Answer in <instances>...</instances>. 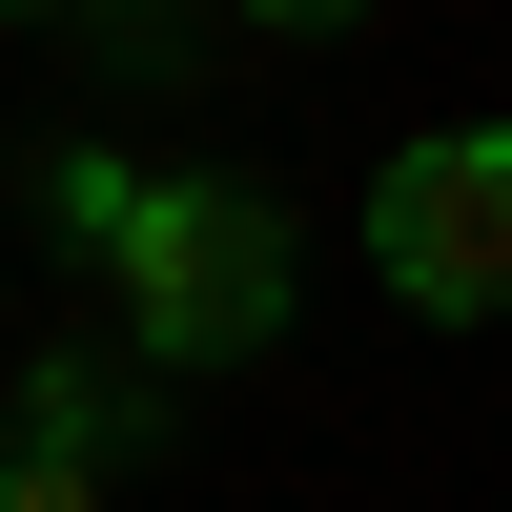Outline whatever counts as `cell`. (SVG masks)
I'll list each match as a JSON object with an SVG mask.
<instances>
[{
  "mask_svg": "<svg viewBox=\"0 0 512 512\" xmlns=\"http://www.w3.org/2000/svg\"><path fill=\"white\" fill-rule=\"evenodd\" d=\"M62 246L103 267V308H123L144 369H246V349H287V287H308V226H287L246 164L62 144Z\"/></svg>",
  "mask_w": 512,
  "mask_h": 512,
  "instance_id": "obj_1",
  "label": "cell"
},
{
  "mask_svg": "<svg viewBox=\"0 0 512 512\" xmlns=\"http://www.w3.org/2000/svg\"><path fill=\"white\" fill-rule=\"evenodd\" d=\"M226 21H246V41H349L369 0H226Z\"/></svg>",
  "mask_w": 512,
  "mask_h": 512,
  "instance_id": "obj_4",
  "label": "cell"
},
{
  "mask_svg": "<svg viewBox=\"0 0 512 512\" xmlns=\"http://www.w3.org/2000/svg\"><path fill=\"white\" fill-rule=\"evenodd\" d=\"M0 21H62V0H0Z\"/></svg>",
  "mask_w": 512,
  "mask_h": 512,
  "instance_id": "obj_5",
  "label": "cell"
},
{
  "mask_svg": "<svg viewBox=\"0 0 512 512\" xmlns=\"http://www.w3.org/2000/svg\"><path fill=\"white\" fill-rule=\"evenodd\" d=\"M369 287H390L410 328H492L512 308V103L410 123V144L369 164Z\"/></svg>",
  "mask_w": 512,
  "mask_h": 512,
  "instance_id": "obj_2",
  "label": "cell"
},
{
  "mask_svg": "<svg viewBox=\"0 0 512 512\" xmlns=\"http://www.w3.org/2000/svg\"><path fill=\"white\" fill-rule=\"evenodd\" d=\"M0 451H21V410H0Z\"/></svg>",
  "mask_w": 512,
  "mask_h": 512,
  "instance_id": "obj_6",
  "label": "cell"
},
{
  "mask_svg": "<svg viewBox=\"0 0 512 512\" xmlns=\"http://www.w3.org/2000/svg\"><path fill=\"white\" fill-rule=\"evenodd\" d=\"M0 512H123V451H41L21 431V451H0Z\"/></svg>",
  "mask_w": 512,
  "mask_h": 512,
  "instance_id": "obj_3",
  "label": "cell"
}]
</instances>
